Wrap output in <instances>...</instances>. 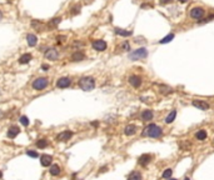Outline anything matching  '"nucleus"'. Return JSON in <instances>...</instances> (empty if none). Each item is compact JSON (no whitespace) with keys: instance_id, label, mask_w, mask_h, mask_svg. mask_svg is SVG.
I'll return each instance as SVG.
<instances>
[{"instance_id":"15","label":"nucleus","mask_w":214,"mask_h":180,"mask_svg":"<svg viewBox=\"0 0 214 180\" xmlns=\"http://www.w3.org/2000/svg\"><path fill=\"white\" fill-rule=\"evenodd\" d=\"M137 125H134V124H129V125H127L124 128V134L128 135V136H131V135H134L137 133Z\"/></svg>"},{"instance_id":"32","label":"nucleus","mask_w":214,"mask_h":180,"mask_svg":"<svg viewBox=\"0 0 214 180\" xmlns=\"http://www.w3.org/2000/svg\"><path fill=\"white\" fill-rule=\"evenodd\" d=\"M79 9H80V6H79V5H76V6H74V8H73V11H72L73 15H75V14H78V13H79Z\"/></svg>"},{"instance_id":"31","label":"nucleus","mask_w":214,"mask_h":180,"mask_svg":"<svg viewBox=\"0 0 214 180\" xmlns=\"http://www.w3.org/2000/svg\"><path fill=\"white\" fill-rule=\"evenodd\" d=\"M61 21V18H54L51 21H50V25H53V26H55V25H58L59 23Z\"/></svg>"},{"instance_id":"39","label":"nucleus","mask_w":214,"mask_h":180,"mask_svg":"<svg viewBox=\"0 0 214 180\" xmlns=\"http://www.w3.org/2000/svg\"><path fill=\"white\" fill-rule=\"evenodd\" d=\"M3 178V173H2V170H0V179Z\"/></svg>"},{"instance_id":"34","label":"nucleus","mask_w":214,"mask_h":180,"mask_svg":"<svg viewBox=\"0 0 214 180\" xmlns=\"http://www.w3.org/2000/svg\"><path fill=\"white\" fill-rule=\"evenodd\" d=\"M123 49H125V50L128 51V50L130 49V48H129V43H127V41H125V43L123 44Z\"/></svg>"},{"instance_id":"5","label":"nucleus","mask_w":214,"mask_h":180,"mask_svg":"<svg viewBox=\"0 0 214 180\" xmlns=\"http://www.w3.org/2000/svg\"><path fill=\"white\" fill-rule=\"evenodd\" d=\"M72 136H73V131L64 130V131H61V133H59L57 135V140L58 141H61V143H65V141H69L72 139Z\"/></svg>"},{"instance_id":"17","label":"nucleus","mask_w":214,"mask_h":180,"mask_svg":"<svg viewBox=\"0 0 214 180\" xmlns=\"http://www.w3.org/2000/svg\"><path fill=\"white\" fill-rule=\"evenodd\" d=\"M154 116V113L152 112V110H144V112L142 113V120L143 121H150Z\"/></svg>"},{"instance_id":"21","label":"nucleus","mask_w":214,"mask_h":180,"mask_svg":"<svg viewBox=\"0 0 214 180\" xmlns=\"http://www.w3.org/2000/svg\"><path fill=\"white\" fill-rule=\"evenodd\" d=\"M195 138H197V140H200V141H203L207 139V131L205 130H198L195 133Z\"/></svg>"},{"instance_id":"1","label":"nucleus","mask_w":214,"mask_h":180,"mask_svg":"<svg viewBox=\"0 0 214 180\" xmlns=\"http://www.w3.org/2000/svg\"><path fill=\"white\" fill-rule=\"evenodd\" d=\"M142 135L153 138V139H158V138H160L163 135V130H162V128H159L158 125H155V124H149V125L144 129Z\"/></svg>"},{"instance_id":"29","label":"nucleus","mask_w":214,"mask_h":180,"mask_svg":"<svg viewBox=\"0 0 214 180\" xmlns=\"http://www.w3.org/2000/svg\"><path fill=\"white\" fill-rule=\"evenodd\" d=\"M172 174H173V170H172V169L164 170V171H163V179H169V178L172 176Z\"/></svg>"},{"instance_id":"27","label":"nucleus","mask_w":214,"mask_h":180,"mask_svg":"<svg viewBox=\"0 0 214 180\" xmlns=\"http://www.w3.org/2000/svg\"><path fill=\"white\" fill-rule=\"evenodd\" d=\"M173 90H172V88H169V86H163V85H160V93L162 94H170Z\"/></svg>"},{"instance_id":"3","label":"nucleus","mask_w":214,"mask_h":180,"mask_svg":"<svg viewBox=\"0 0 214 180\" xmlns=\"http://www.w3.org/2000/svg\"><path fill=\"white\" fill-rule=\"evenodd\" d=\"M146 57H148V50H146L145 48H140V49H137L134 51L129 53V59L135 61V60H143L145 59Z\"/></svg>"},{"instance_id":"6","label":"nucleus","mask_w":214,"mask_h":180,"mask_svg":"<svg viewBox=\"0 0 214 180\" xmlns=\"http://www.w3.org/2000/svg\"><path fill=\"white\" fill-rule=\"evenodd\" d=\"M45 58H46L48 60L55 61V60H58V58H59V51H58L57 49H54V48L48 49V50L45 51Z\"/></svg>"},{"instance_id":"22","label":"nucleus","mask_w":214,"mask_h":180,"mask_svg":"<svg viewBox=\"0 0 214 180\" xmlns=\"http://www.w3.org/2000/svg\"><path fill=\"white\" fill-rule=\"evenodd\" d=\"M175 116H177V110H172V112L168 114V116L165 118V123L167 124H172L173 121H174Z\"/></svg>"},{"instance_id":"35","label":"nucleus","mask_w":214,"mask_h":180,"mask_svg":"<svg viewBox=\"0 0 214 180\" xmlns=\"http://www.w3.org/2000/svg\"><path fill=\"white\" fill-rule=\"evenodd\" d=\"M170 2H172V0H160V4L163 5V4H168V3H170Z\"/></svg>"},{"instance_id":"42","label":"nucleus","mask_w":214,"mask_h":180,"mask_svg":"<svg viewBox=\"0 0 214 180\" xmlns=\"http://www.w3.org/2000/svg\"><path fill=\"white\" fill-rule=\"evenodd\" d=\"M184 180H190V179L189 178H184Z\"/></svg>"},{"instance_id":"7","label":"nucleus","mask_w":214,"mask_h":180,"mask_svg":"<svg viewBox=\"0 0 214 180\" xmlns=\"http://www.w3.org/2000/svg\"><path fill=\"white\" fill-rule=\"evenodd\" d=\"M204 9L203 8H199V6H197V8H193L192 10H190V17L193 18V19H202L203 17H204Z\"/></svg>"},{"instance_id":"18","label":"nucleus","mask_w":214,"mask_h":180,"mask_svg":"<svg viewBox=\"0 0 214 180\" xmlns=\"http://www.w3.org/2000/svg\"><path fill=\"white\" fill-rule=\"evenodd\" d=\"M60 171H61V169H60V167H59L58 164H51V165H50L49 173H50L53 176H58V175L60 174Z\"/></svg>"},{"instance_id":"43","label":"nucleus","mask_w":214,"mask_h":180,"mask_svg":"<svg viewBox=\"0 0 214 180\" xmlns=\"http://www.w3.org/2000/svg\"><path fill=\"white\" fill-rule=\"evenodd\" d=\"M0 94H2V91H0Z\"/></svg>"},{"instance_id":"25","label":"nucleus","mask_w":214,"mask_h":180,"mask_svg":"<svg viewBox=\"0 0 214 180\" xmlns=\"http://www.w3.org/2000/svg\"><path fill=\"white\" fill-rule=\"evenodd\" d=\"M36 146H38L39 149H45V148L48 146V140H46V139H40V140H38V141H36Z\"/></svg>"},{"instance_id":"26","label":"nucleus","mask_w":214,"mask_h":180,"mask_svg":"<svg viewBox=\"0 0 214 180\" xmlns=\"http://www.w3.org/2000/svg\"><path fill=\"white\" fill-rule=\"evenodd\" d=\"M173 39H174V34H169V35H167L165 38H163L162 40L159 41L160 44H167V43H169V41H172Z\"/></svg>"},{"instance_id":"23","label":"nucleus","mask_w":214,"mask_h":180,"mask_svg":"<svg viewBox=\"0 0 214 180\" xmlns=\"http://www.w3.org/2000/svg\"><path fill=\"white\" fill-rule=\"evenodd\" d=\"M128 180H143L142 179V174L139 171H133L130 173V175L128 176Z\"/></svg>"},{"instance_id":"2","label":"nucleus","mask_w":214,"mask_h":180,"mask_svg":"<svg viewBox=\"0 0 214 180\" xmlns=\"http://www.w3.org/2000/svg\"><path fill=\"white\" fill-rule=\"evenodd\" d=\"M79 88L84 91H90L95 88V80L91 76H84L79 80Z\"/></svg>"},{"instance_id":"30","label":"nucleus","mask_w":214,"mask_h":180,"mask_svg":"<svg viewBox=\"0 0 214 180\" xmlns=\"http://www.w3.org/2000/svg\"><path fill=\"white\" fill-rule=\"evenodd\" d=\"M26 155L30 156V158H38L39 156V154L36 153V151H34V150H28V151H26Z\"/></svg>"},{"instance_id":"8","label":"nucleus","mask_w":214,"mask_h":180,"mask_svg":"<svg viewBox=\"0 0 214 180\" xmlns=\"http://www.w3.org/2000/svg\"><path fill=\"white\" fill-rule=\"evenodd\" d=\"M72 84V80L69 78H60L58 79L57 81V86L60 88V89H65V88H69Z\"/></svg>"},{"instance_id":"28","label":"nucleus","mask_w":214,"mask_h":180,"mask_svg":"<svg viewBox=\"0 0 214 180\" xmlns=\"http://www.w3.org/2000/svg\"><path fill=\"white\" fill-rule=\"evenodd\" d=\"M19 121H20V123L23 124V125H24V127H28V125H29V123H30V121H29V119H28V118H26L25 115H23V116H20V119H19Z\"/></svg>"},{"instance_id":"14","label":"nucleus","mask_w":214,"mask_h":180,"mask_svg":"<svg viewBox=\"0 0 214 180\" xmlns=\"http://www.w3.org/2000/svg\"><path fill=\"white\" fill-rule=\"evenodd\" d=\"M51 161H53L51 155H48V154L40 155V164H42L43 167H49V165H51Z\"/></svg>"},{"instance_id":"4","label":"nucleus","mask_w":214,"mask_h":180,"mask_svg":"<svg viewBox=\"0 0 214 180\" xmlns=\"http://www.w3.org/2000/svg\"><path fill=\"white\" fill-rule=\"evenodd\" d=\"M49 84V80L46 78H38L33 81V88L35 90H44Z\"/></svg>"},{"instance_id":"24","label":"nucleus","mask_w":214,"mask_h":180,"mask_svg":"<svg viewBox=\"0 0 214 180\" xmlns=\"http://www.w3.org/2000/svg\"><path fill=\"white\" fill-rule=\"evenodd\" d=\"M115 33L120 36H130L131 35V31H127V30H123V29H119V28H115Z\"/></svg>"},{"instance_id":"20","label":"nucleus","mask_w":214,"mask_h":180,"mask_svg":"<svg viewBox=\"0 0 214 180\" xmlns=\"http://www.w3.org/2000/svg\"><path fill=\"white\" fill-rule=\"evenodd\" d=\"M31 54H29V53H26V54H23L21 57L19 58V63L20 64H28L30 60H31Z\"/></svg>"},{"instance_id":"10","label":"nucleus","mask_w":214,"mask_h":180,"mask_svg":"<svg viewBox=\"0 0 214 180\" xmlns=\"http://www.w3.org/2000/svg\"><path fill=\"white\" fill-rule=\"evenodd\" d=\"M129 84L133 86V88H139L142 85V78L138 76V75H131L129 76Z\"/></svg>"},{"instance_id":"41","label":"nucleus","mask_w":214,"mask_h":180,"mask_svg":"<svg viewBox=\"0 0 214 180\" xmlns=\"http://www.w3.org/2000/svg\"><path fill=\"white\" fill-rule=\"evenodd\" d=\"M167 180H177V179H172V178H169V179H167Z\"/></svg>"},{"instance_id":"9","label":"nucleus","mask_w":214,"mask_h":180,"mask_svg":"<svg viewBox=\"0 0 214 180\" xmlns=\"http://www.w3.org/2000/svg\"><path fill=\"white\" fill-rule=\"evenodd\" d=\"M192 105H193L194 108H198L199 110H208V109L210 108L209 104L205 103L204 100H193V101H192Z\"/></svg>"},{"instance_id":"13","label":"nucleus","mask_w":214,"mask_h":180,"mask_svg":"<svg viewBox=\"0 0 214 180\" xmlns=\"http://www.w3.org/2000/svg\"><path fill=\"white\" fill-rule=\"evenodd\" d=\"M152 159H153V156L150 154H144L139 158L138 163H139V165H142V167H146V165L152 161Z\"/></svg>"},{"instance_id":"38","label":"nucleus","mask_w":214,"mask_h":180,"mask_svg":"<svg viewBox=\"0 0 214 180\" xmlns=\"http://www.w3.org/2000/svg\"><path fill=\"white\" fill-rule=\"evenodd\" d=\"M179 2H180V3H186L188 0H179Z\"/></svg>"},{"instance_id":"36","label":"nucleus","mask_w":214,"mask_h":180,"mask_svg":"<svg viewBox=\"0 0 214 180\" xmlns=\"http://www.w3.org/2000/svg\"><path fill=\"white\" fill-rule=\"evenodd\" d=\"M64 39H65V36H58V38H57V40H58V43H59V41H63Z\"/></svg>"},{"instance_id":"12","label":"nucleus","mask_w":214,"mask_h":180,"mask_svg":"<svg viewBox=\"0 0 214 180\" xmlns=\"http://www.w3.org/2000/svg\"><path fill=\"white\" fill-rule=\"evenodd\" d=\"M19 133H20L19 127L11 125V127L9 128V130H8V138H10V139H14V138H17V136L19 135Z\"/></svg>"},{"instance_id":"16","label":"nucleus","mask_w":214,"mask_h":180,"mask_svg":"<svg viewBox=\"0 0 214 180\" xmlns=\"http://www.w3.org/2000/svg\"><path fill=\"white\" fill-rule=\"evenodd\" d=\"M84 59H85V54L83 51H80V50L73 53V55H72V60L73 61H82Z\"/></svg>"},{"instance_id":"37","label":"nucleus","mask_w":214,"mask_h":180,"mask_svg":"<svg viewBox=\"0 0 214 180\" xmlns=\"http://www.w3.org/2000/svg\"><path fill=\"white\" fill-rule=\"evenodd\" d=\"M91 125H93V127H98V125H99V124H98L97 121H93V123H91Z\"/></svg>"},{"instance_id":"33","label":"nucleus","mask_w":214,"mask_h":180,"mask_svg":"<svg viewBox=\"0 0 214 180\" xmlns=\"http://www.w3.org/2000/svg\"><path fill=\"white\" fill-rule=\"evenodd\" d=\"M42 69H43L44 72H46V70H49V65H48V64H43V65H42Z\"/></svg>"},{"instance_id":"40","label":"nucleus","mask_w":214,"mask_h":180,"mask_svg":"<svg viewBox=\"0 0 214 180\" xmlns=\"http://www.w3.org/2000/svg\"><path fill=\"white\" fill-rule=\"evenodd\" d=\"M3 18V14H2V11H0V19H2Z\"/></svg>"},{"instance_id":"11","label":"nucleus","mask_w":214,"mask_h":180,"mask_svg":"<svg viewBox=\"0 0 214 180\" xmlns=\"http://www.w3.org/2000/svg\"><path fill=\"white\" fill-rule=\"evenodd\" d=\"M93 48L97 51H104L106 49V43L104 40H95V41H93Z\"/></svg>"},{"instance_id":"19","label":"nucleus","mask_w":214,"mask_h":180,"mask_svg":"<svg viewBox=\"0 0 214 180\" xmlns=\"http://www.w3.org/2000/svg\"><path fill=\"white\" fill-rule=\"evenodd\" d=\"M26 40H28L29 46H35L36 43H38V38L34 34H28V36H26Z\"/></svg>"}]
</instances>
